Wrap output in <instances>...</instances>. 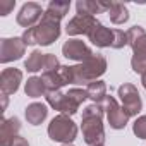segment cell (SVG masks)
<instances>
[{"label": "cell", "instance_id": "1", "mask_svg": "<svg viewBox=\"0 0 146 146\" xmlns=\"http://www.w3.org/2000/svg\"><path fill=\"white\" fill-rule=\"evenodd\" d=\"M103 105L102 103H91L83 110V137L84 143L90 146H103L105 143V129H103Z\"/></svg>", "mask_w": 146, "mask_h": 146}, {"label": "cell", "instance_id": "2", "mask_svg": "<svg viewBox=\"0 0 146 146\" xmlns=\"http://www.w3.org/2000/svg\"><path fill=\"white\" fill-rule=\"evenodd\" d=\"M45 98L53 110H58L60 113L70 117L79 110L81 103L88 98V93H86V90H81V88H70L67 93L48 91L45 95Z\"/></svg>", "mask_w": 146, "mask_h": 146}, {"label": "cell", "instance_id": "3", "mask_svg": "<svg viewBox=\"0 0 146 146\" xmlns=\"http://www.w3.org/2000/svg\"><path fill=\"white\" fill-rule=\"evenodd\" d=\"M72 70V84H90L93 81H98L100 76L107 70V58L102 53H93L88 60L70 65Z\"/></svg>", "mask_w": 146, "mask_h": 146}, {"label": "cell", "instance_id": "4", "mask_svg": "<svg viewBox=\"0 0 146 146\" xmlns=\"http://www.w3.org/2000/svg\"><path fill=\"white\" fill-rule=\"evenodd\" d=\"M48 136L52 141H57L62 144H72V141L78 136V125L69 115L58 113L48 124Z\"/></svg>", "mask_w": 146, "mask_h": 146}, {"label": "cell", "instance_id": "5", "mask_svg": "<svg viewBox=\"0 0 146 146\" xmlns=\"http://www.w3.org/2000/svg\"><path fill=\"white\" fill-rule=\"evenodd\" d=\"M33 31H35L36 43L41 46H48L55 40H58V36H60V19L45 12L41 21L33 28Z\"/></svg>", "mask_w": 146, "mask_h": 146}, {"label": "cell", "instance_id": "6", "mask_svg": "<svg viewBox=\"0 0 146 146\" xmlns=\"http://www.w3.org/2000/svg\"><path fill=\"white\" fill-rule=\"evenodd\" d=\"M119 93V98L122 102V108L124 112L129 115V117H134L141 112L143 108V102H141V96H139V91L134 84L131 83H124L122 86H119L117 90Z\"/></svg>", "mask_w": 146, "mask_h": 146}, {"label": "cell", "instance_id": "7", "mask_svg": "<svg viewBox=\"0 0 146 146\" xmlns=\"http://www.w3.org/2000/svg\"><path fill=\"white\" fill-rule=\"evenodd\" d=\"M103 110L107 113V119H108V124L112 129H124L129 122V115L124 112L122 105L117 103V100L113 96H108L103 100Z\"/></svg>", "mask_w": 146, "mask_h": 146}, {"label": "cell", "instance_id": "8", "mask_svg": "<svg viewBox=\"0 0 146 146\" xmlns=\"http://www.w3.org/2000/svg\"><path fill=\"white\" fill-rule=\"evenodd\" d=\"M45 86L48 91H60L62 86L65 84H72V70L70 65H60L58 69L52 70V72H43L41 76Z\"/></svg>", "mask_w": 146, "mask_h": 146}, {"label": "cell", "instance_id": "9", "mask_svg": "<svg viewBox=\"0 0 146 146\" xmlns=\"http://www.w3.org/2000/svg\"><path fill=\"white\" fill-rule=\"evenodd\" d=\"M26 52V45L23 38H2L0 40V62L9 64L19 60Z\"/></svg>", "mask_w": 146, "mask_h": 146}, {"label": "cell", "instance_id": "10", "mask_svg": "<svg viewBox=\"0 0 146 146\" xmlns=\"http://www.w3.org/2000/svg\"><path fill=\"white\" fill-rule=\"evenodd\" d=\"M43 14H45V11L41 9L40 4H36V2H28V4H24V5L21 7V11H19L16 21H17L19 26L29 29V28H35V26L41 21Z\"/></svg>", "mask_w": 146, "mask_h": 146}, {"label": "cell", "instance_id": "11", "mask_svg": "<svg viewBox=\"0 0 146 146\" xmlns=\"http://www.w3.org/2000/svg\"><path fill=\"white\" fill-rule=\"evenodd\" d=\"M96 24H98V21H96L95 16H90V14H78V16H74V17L69 21L65 31H67L69 36H78V35H86V36H88V35L93 31V28H95Z\"/></svg>", "mask_w": 146, "mask_h": 146}, {"label": "cell", "instance_id": "12", "mask_svg": "<svg viewBox=\"0 0 146 146\" xmlns=\"http://www.w3.org/2000/svg\"><path fill=\"white\" fill-rule=\"evenodd\" d=\"M62 53L65 58L78 60V62H84L93 55L91 48L83 40H67L62 46Z\"/></svg>", "mask_w": 146, "mask_h": 146}, {"label": "cell", "instance_id": "13", "mask_svg": "<svg viewBox=\"0 0 146 146\" xmlns=\"http://www.w3.org/2000/svg\"><path fill=\"white\" fill-rule=\"evenodd\" d=\"M23 81V72L16 67H9L4 69L2 74H0V90H2V95L9 96L14 95L19 90V84Z\"/></svg>", "mask_w": 146, "mask_h": 146}, {"label": "cell", "instance_id": "14", "mask_svg": "<svg viewBox=\"0 0 146 146\" xmlns=\"http://www.w3.org/2000/svg\"><path fill=\"white\" fill-rule=\"evenodd\" d=\"M21 129V122L17 117L4 119L0 124V146H11Z\"/></svg>", "mask_w": 146, "mask_h": 146}, {"label": "cell", "instance_id": "15", "mask_svg": "<svg viewBox=\"0 0 146 146\" xmlns=\"http://www.w3.org/2000/svg\"><path fill=\"white\" fill-rule=\"evenodd\" d=\"M88 38L95 46L107 48V46H112V43H113V29H108L102 23H98L93 28V31L88 35Z\"/></svg>", "mask_w": 146, "mask_h": 146}, {"label": "cell", "instance_id": "16", "mask_svg": "<svg viewBox=\"0 0 146 146\" xmlns=\"http://www.w3.org/2000/svg\"><path fill=\"white\" fill-rule=\"evenodd\" d=\"M108 7L110 2H103V0H78L76 4L78 14H90V16L108 12Z\"/></svg>", "mask_w": 146, "mask_h": 146}, {"label": "cell", "instance_id": "17", "mask_svg": "<svg viewBox=\"0 0 146 146\" xmlns=\"http://www.w3.org/2000/svg\"><path fill=\"white\" fill-rule=\"evenodd\" d=\"M48 115V110H46V105L45 103H31L26 107V120L31 124V125H40Z\"/></svg>", "mask_w": 146, "mask_h": 146}, {"label": "cell", "instance_id": "18", "mask_svg": "<svg viewBox=\"0 0 146 146\" xmlns=\"http://www.w3.org/2000/svg\"><path fill=\"white\" fill-rule=\"evenodd\" d=\"M108 16H110V21L113 24H124L129 19V11L122 2H113V0H110Z\"/></svg>", "mask_w": 146, "mask_h": 146}, {"label": "cell", "instance_id": "19", "mask_svg": "<svg viewBox=\"0 0 146 146\" xmlns=\"http://www.w3.org/2000/svg\"><path fill=\"white\" fill-rule=\"evenodd\" d=\"M24 93H26L29 98H40V96L46 95L48 90H46V86H45V83H43L41 78L33 76V78L28 79V83H26V86H24Z\"/></svg>", "mask_w": 146, "mask_h": 146}, {"label": "cell", "instance_id": "20", "mask_svg": "<svg viewBox=\"0 0 146 146\" xmlns=\"http://www.w3.org/2000/svg\"><path fill=\"white\" fill-rule=\"evenodd\" d=\"M127 45L132 50H137V48L146 46V31L141 26L129 28V31H127Z\"/></svg>", "mask_w": 146, "mask_h": 146}, {"label": "cell", "instance_id": "21", "mask_svg": "<svg viewBox=\"0 0 146 146\" xmlns=\"http://www.w3.org/2000/svg\"><path fill=\"white\" fill-rule=\"evenodd\" d=\"M86 93H88V98L93 100V103H103V100L107 98V84L100 79L93 81L88 84Z\"/></svg>", "mask_w": 146, "mask_h": 146}, {"label": "cell", "instance_id": "22", "mask_svg": "<svg viewBox=\"0 0 146 146\" xmlns=\"http://www.w3.org/2000/svg\"><path fill=\"white\" fill-rule=\"evenodd\" d=\"M45 58H46V53H41L40 50H35V52H31L29 57L26 58L24 67H26L29 72H38V70L45 69Z\"/></svg>", "mask_w": 146, "mask_h": 146}, {"label": "cell", "instance_id": "23", "mask_svg": "<svg viewBox=\"0 0 146 146\" xmlns=\"http://www.w3.org/2000/svg\"><path fill=\"white\" fill-rule=\"evenodd\" d=\"M131 67L137 74H146V46L132 50V58H131Z\"/></svg>", "mask_w": 146, "mask_h": 146}, {"label": "cell", "instance_id": "24", "mask_svg": "<svg viewBox=\"0 0 146 146\" xmlns=\"http://www.w3.org/2000/svg\"><path fill=\"white\" fill-rule=\"evenodd\" d=\"M69 9H70V4H69V2H58V0H52V2L48 4V7H46L45 12L62 21V17L69 12Z\"/></svg>", "mask_w": 146, "mask_h": 146}, {"label": "cell", "instance_id": "25", "mask_svg": "<svg viewBox=\"0 0 146 146\" xmlns=\"http://www.w3.org/2000/svg\"><path fill=\"white\" fill-rule=\"evenodd\" d=\"M132 132L139 139H146V115H141L134 120L132 124Z\"/></svg>", "mask_w": 146, "mask_h": 146}, {"label": "cell", "instance_id": "26", "mask_svg": "<svg viewBox=\"0 0 146 146\" xmlns=\"http://www.w3.org/2000/svg\"><path fill=\"white\" fill-rule=\"evenodd\" d=\"M125 45H127V33H124L122 29H113V43H112V48L120 50Z\"/></svg>", "mask_w": 146, "mask_h": 146}, {"label": "cell", "instance_id": "27", "mask_svg": "<svg viewBox=\"0 0 146 146\" xmlns=\"http://www.w3.org/2000/svg\"><path fill=\"white\" fill-rule=\"evenodd\" d=\"M60 64H58V58L53 55V53H46V58H45V69L43 72H52L55 69H58Z\"/></svg>", "mask_w": 146, "mask_h": 146}, {"label": "cell", "instance_id": "28", "mask_svg": "<svg viewBox=\"0 0 146 146\" xmlns=\"http://www.w3.org/2000/svg\"><path fill=\"white\" fill-rule=\"evenodd\" d=\"M16 5V0H0V16H7Z\"/></svg>", "mask_w": 146, "mask_h": 146}, {"label": "cell", "instance_id": "29", "mask_svg": "<svg viewBox=\"0 0 146 146\" xmlns=\"http://www.w3.org/2000/svg\"><path fill=\"white\" fill-rule=\"evenodd\" d=\"M11 146H29V143H28V139H24L21 136H16V139L12 141Z\"/></svg>", "mask_w": 146, "mask_h": 146}, {"label": "cell", "instance_id": "30", "mask_svg": "<svg viewBox=\"0 0 146 146\" xmlns=\"http://www.w3.org/2000/svg\"><path fill=\"white\" fill-rule=\"evenodd\" d=\"M141 83H143V88L146 90V74H143V76H141Z\"/></svg>", "mask_w": 146, "mask_h": 146}, {"label": "cell", "instance_id": "31", "mask_svg": "<svg viewBox=\"0 0 146 146\" xmlns=\"http://www.w3.org/2000/svg\"><path fill=\"white\" fill-rule=\"evenodd\" d=\"M62 146H72V144H62Z\"/></svg>", "mask_w": 146, "mask_h": 146}, {"label": "cell", "instance_id": "32", "mask_svg": "<svg viewBox=\"0 0 146 146\" xmlns=\"http://www.w3.org/2000/svg\"><path fill=\"white\" fill-rule=\"evenodd\" d=\"M103 146H105V144H103Z\"/></svg>", "mask_w": 146, "mask_h": 146}]
</instances>
